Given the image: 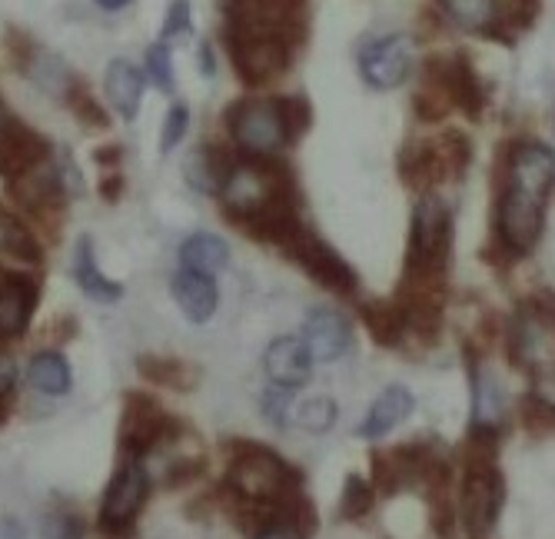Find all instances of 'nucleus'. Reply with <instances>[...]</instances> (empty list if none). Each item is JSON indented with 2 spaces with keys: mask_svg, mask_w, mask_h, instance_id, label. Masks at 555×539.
<instances>
[{
  "mask_svg": "<svg viewBox=\"0 0 555 539\" xmlns=\"http://www.w3.org/2000/svg\"><path fill=\"white\" fill-rule=\"evenodd\" d=\"M555 187V151L539 140L516 143L506 157V180L495 207V251L522 260L535 251L545 227V204Z\"/></svg>",
  "mask_w": 555,
  "mask_h": 539,
  "instance_id": "obj_1",
  "label": "nucleus"
},
{
  "mask_svg": "<svg viewBox=\"0 0 555 539\" xmlns=\"http://www.w3.org/2000/svg\"><path fill=\"white\" fill-rule=\"evenodd\" d=\"M227 493L246 503H273L289 489L302 486V473L289 466L276 450L249 439L230 444V466H227Z\"/></svg>",
  "mask_w": 555,
  "mask_h": 539,
  "instance_id": "obj_2",
  "label": "nucleus"
},
{
  "mask_svg": "<svg viewBox=\"0 0 555 539\" xmlns=\"http://www.w3.org/2000/svg\"><path fill=\"white\" fill-rule=\"evenodd\" d=\"M223 47L233 64V74L246 87H267V84L280 80L293 64V47L283 37L267 34L260 27H249L233 17H227Z\"/></svg>",
  "mask_w": 555,
  "mask_h": 539,
  "instance_id": "obj_3",
  "label": "nucleus"
},
{
  "mask_svg": "<svg viewBox=\"0 0 555 539\" xmlns=\"http://www.w3.org/2000/svg\"><path fill=\"white\" fill-rule=\"evenodd\" d=\"M452 254V214L436 197L423 193V201L410 220V251H406V273L402 277H446Z\"/></svg>",
  "mask_w": 555,
  "mask_h": 539,
  "instance_id": "obj_4",
  "label": "nucleus"
},
{
  "mask_svg": "<svg viewBox=\"0 0 555 539\" xmlns=\"http://www.w3.org/2000/svg\"><path fill=\"white\" fill-rule=\"evenodd\" d=\"M502 503H506V479L495 460H466L463 493H460V526L469 539H489Z\"/></svg>",
  "mask_w": 555,
  "mask_h": 539,
  "instance_id": "obj_5",
  "label": "nucleus"
},
{
  "mask_svg": "<svg viewBox=\"0 0 555 539\" xmlns=\"http://www.w3.org/2000/svg\"><path fill=\"white\" fill-rule=\"evenodd\" d=\"M173 436H177V420L164 410V403L143 394V389H130L124 397L120 433H117L124 460H143Z\"/></svg>",
  "mask_w": 555,
  "mask_h": 539,
  "instance_id": "obj_6",
  "label": "nucleus"
},
{
  "mask_svg": "<svg viewBox=\"0 0 555 539\" xmlns=\"http://www.w3.org/2000/svg\"><path fill=\"white\" fill-rule=\"evenodd\" d=\"M223 120L243 157H276L286 146L273 97H243V101L230 104Z\"/></svg>",
  "mask_w": 555,
  "mask_h": 539,
  "instance_id": "obj_7",
  "label": "nucleus"
},
{
  "mask_svg": "<svg viewBox=\"0 0 555 539\" xmlns=\"http://www.w3.org/2000/svg\"><path fill=\"white\" fill-rule=\"evenodd\" d=\"M146 500H150V473L140 466V460H124L107 486L104 503H100L96 529L107 539H130Z\"/></svg>",
  "mask_w": 555,
  "mask_h": 539,
  "instance_id": "obj_8",
  "label": "nucleus"
},
{
  "mask_svg": "<svg viewBox=\"0 0 555 539\" xmlns=\"http://www.w3.org/2000/svg\"><path fill=\"white\" fill-rule=\"evenodd\" d=\"M289 264H296L310 280H317L323 290L339 293V297H352L360 290V277L352 270L326 240H320L310 227H302L286 247L280 251Z\"/></svg>",
  "mask_w": 555,
  "mask_h": 539,
  "instance_id": "obj_9",
  "label": "nucleus"
},
{
  "mask_svg": "<svg viewBox=\"0 0 555 539\" xmlns=\"http://www.w3.org/2000/svg\"><path fill=\"white\" fill-rule=\"evenodd\" d=\"M423 84L439 87L452 101V107H460L473 120H479L486 111L489 90H486L482 77L476 74V67L466 54H433V57H426Z\"/></svg>",
  "mask_w": 555,
  "mask_h": 539,
  "instance_id": "obj_10",
  "label": "nucleus"
},
{
  "mask_svg": "<svg viewBox=\"0 0 555 539\" xmlns=\"http://www.w3.org/2000/svg\"><path fill=\"white\" fill-rule=\"evenodd\" d=\"M227 17L283 37L293 51L310 37V0H243Z\"/></svg>",
  "mask_w": 555,
  "mask_h": 539,
  "instance_id": "obj_11",
  "label": "nucleus"
},
{
  "mask_svg": "<svg viewBox=\"0 0 555 539\" xmlns=\"http://www.w3.org/2000/svg\"><path fill=\"white\" fill-rule=\"evenodd\" d=\"M360 70L370 87L392 90L406 84L413 74V40L406 34H389L376 37L360 51Z\"/></svg>",
  "mask_w": 555,
  "mask_h": 539,
  "instance_id": "obj_12",
  "label": "nucleus"
},
{
  "mask_svg": "<svg viewBox=\"0 0 555 539\" xmlns=\"http://www.w3.org/2000/svg\"><path fill=\"white\" fill-rule=\"evenodd\" d=\"M302 343L313 363H336L352 350V323L333 307H313L302 320Z\"/></svg>",
  "mask_w": 555,
  "mask_h": 539,
  "instance_id": "obj_13",
  "label": "nucleus"
},
{
  "mask_svg": "<svg viewBox=\"0 0 555 539\" xmlns=\"http://www.w3.org/2000/svg\"><path fill=\"white\" fill-rule=\"evenodd\" d=\"M47 161H50V140L34 127H27L24 120L11 117L8 130L0 133V174L14 180L37 170Z\"/></svg>",
  "mask_w": 555,
  "mask_h": 539,
  "instance_id": "obj_14",
  "label": "nucleus"
},
{
  "mask_svg": "<svg viewBox=\"0 0 555 539\" xmlns=\"http://www.w3.org/2000/svg\"><path fill=\"white\" fill-rule=\"evenodd\" d=\"M40 286L30 273H8L0 283V339L24 336L34 323Z\"/></svg>",
  "mask_w": 555,
  "mask_h": 539,
  "instance_id": "obj_15",
  "label": "nucleus"
},
{
  "mask_svg": "<svg viewBox=\"0 0 555 539\" xmlns=\"http://www.w3.org/2000/svg\"><path fill=\"white\" fill-rule=\"evenodd\" d=\"M263 370L273 386L299 389V386H307L313 373V357L307 350V343H302V336H276L263 354Z\"/></svg>",
  "mask_w": 555,
  "mask_h": 539,
  "instance_id": "obj_16",
  "label": "nucleus"
},
{
  "mask_svg": "<svg viewBox=\"0 0 555 539\" xmlns=\"http://www.w3.org/2000/svg\"><path fill=\"white\" fill-rule=\"evenodd\" d=\"M170 290H173V300L177 307L183 310V317L196 326H204L217 307H220V290H217V280L207 277V273H196V270H177L173 280H170Z\"/></svg>",
  "mask_w": 555,
  "mask_h": 539,
  "instance_id": "obj_17",
  "label": "nucleus"
},
{
  "mask_svg": "<svg viewBox=\"0 0 555 539\" xmlns=\"http://www.w3.org/2000/svg\"><path fill=\"white\" fill-rule=\"evenodd\" d=\"M413 410H416V397L410 394L406 386L392 383V386H386L383 394L373 400V407H370V413H366V420L360 423L357 433L363 439H379V436H386L396 426L406 423L413 416Z\"/></svg>",
  "mask_w": 555,
  "mask_h": 539,
  "instance_id": "obj_18",
  "label": "nucleus"
},
{
  "mask_svg": "<svg viewBox=\"0 0 555 539\" xmlns=\"http://www.w3.org/2000/svg\"><path fill=\"white\" fill-rule=\"evenodd\" d=\"M233 167H236V157L223 143H204L186 157V180L199 193H220Z\"/></svg>",
  "mask_w": 555,
  "mask_h": 539,
  "instance_id": "obj_19",
  "label": "nucleus"
},
{
  "mask_svg": "<svg viewBox=\"0 0 555 539\" xmlns=\"http://www.w3.org/2000/svg\"><path fill=\"white\" fill-rule=\"evenodd\" d=\"M360 320L376 347H386V350L399 347V343L410 336L406 313H402L396 297L392 300H360Z\"/></svg>",
  "mask_w": 555,
  "mask_h": 539,
  "instance_id": "obj_20",
  "label": "nucleus"
},
{
  "mask_svg": "<svg viewBox=\"0 0 555 539\" xmlns=\"http://www.w3.org/2000/svg\"><path fill=\"white\" fill-rule=\"evenodd\" d=\"M104 90H107V101L114 104V111L130 124L137 117V111H140L146 77L130 61H111V67L104 74Z\"/></svg>",
  "mask_w": 555,
  "mask_h": 539,
  "instance_id": "obj_21",
  "label": "nucleus"
},
{
  "mask_svg": "<svg viewBox=\"0 0 555 539\" xmlns=\"http://www.w3.org/2000/svg\"><path fill=\"white\" fill-rule=\"evenodd\" d=\"M74 280H77V286L87 293L90 300H100V304H114V300H120L124 293H127L124 283H117V280H111V277L100 273L96 254H93V240H90V236H80V240H77Z\"/></svg>",
  "mask_w": 555,
  "mask_h": 539,
  "instance_id": "obj_22",
  "label": "nucleus"
},
{
  "mask_svg": "<svg viewBox=\"0 0 555 539\" xmlns=\"http://www.w3.org/2000/svg\"><path fill=\"white\" fill-rule=\"evenodd\" d=\"M399 177L410 190H420V193H429L433 187L446 183V170L439 164V154L433 140L426 143H410L406 151L399 154Z\"/></svg>",
  "mask_w": 555,
  "mask_h": 539,
  "instance_id": "obj_23",
  "label": "nucleus"
},
{
  "mask_svg": "<svg viewBox=\"0 0 555 539\" xmlns=\"http://www.w3.org/2000/svg\"><path fill=\"white\" fill-rule=\"evenodd\" d=\"M473 426L479 433H502V413H506V394L495 376L482 373L479 367H473Z\"/></svg>",
  "mask_w": 555,
  "mask_h": 539,
  "instance_id": "obj_24",
  "label": "nucleus"
},
{
  "mask_svg": "<svg viewBox=\"0 0 555 539\" xmlns=\"http://www.w3.org/2000/svg\"><path fill=\"white\" fill-rule=\"evenodd\" d=\"M230 264V247L227 240L217 236V233H193L183 240L180 247V267L183 270H196V273H220L223 267Z\"/></svg>",
  "mask_w": 555,
  "mask_h": 539,
  "instance_id": "obj_25",
  "label": "nucleus"
},
{
  "mask_svg": "<svg viewBox=\"0 0 555 539\" xmlns=\"http://www.w3.org/2000/svg\"><path fill=\"white\" fill-rule=\"evenodd\" d=\"M27 380L34 389H40V394L47 397H64L70 394L74 386V370H70V360L57 350H43L30 360L27 367Z\"/></svg>",
  "mask_w": 555,
  "mask_h": 539,
  "instance_id": "obj_26",
  "label": "nucleus"
},
{
  "mask_svg": "<svg viewBox=\"0 0 555 539\" xmlns=\"http://www.w3.org/2000/svg\"><path fill=\"white\" fill-rule=\"evenodd\" d=\"M442 8L463 30L482 34V37H492V30L499 24L495 0H442Z\"/></svg>",
  "mask_w": 555,
  "mask_h": 539,
  "instance_id": "obj_27",
  "label": "nucleus"
},
{
  "mask_svg": "<svg viewBox=\"0 0 555 539\" xmlns=\"http://www.w3.org/2000/svg\"><path fill=\"white\" fill-rule=\"evenodd\" d=\"M137 370L146 376V380H154L160 386H173V389H190L196 373L177 360V357H167V354H146V357H137Z\"/></svg>",
  "mask_w": 555,
  "mask_h": 539,
  "instance_id": "obj_28",
  "label": "nucleus"
},
{
  "mask_svg": "<svg viewBox=\"0 0 555 539\" xmlns=\"http://www.w3.org/2000/svg\"><path fill=\"white\" fill-rule=\"evenodd\" d=\"M433 146H436L439 164H442V170H446V183L460 180V177L469 170L473 143H469L466 133H460V130H446V133H439V137L433 140Z\"/></svg>",
  "mask_w": 555,
  "mask_h": 539,
  "instance_id": "obj_29",
  "label": "nucleus"
},
{
  "mask_svg": "<svg viewBox=\"0 0 555 539\" xmlns=\"http://www.w3.org/2000/svg\"><path fill=\"white\" fill-rule=\"evenodd\" d=\"M373 506H376V486L370 479H363L360 473H349L343 483V493H339V519H346V523L363 519V516H370Z\"/></svg>",
  "mask_w": 555,
  "mask_h": 539,
  "instance_id": "obj_30",
  "label": "nucleus"
},
{
  "mask_svg": "<svg viewBox=\"0 0 555 539\" xmlns=\"http://www.w3.org/2000/svg\"><path fill=\"white\" fill-rule=\"evenodd\" d=\"M273 101H276V111H280V124H283L286 143H296L302 133L313 127V104H310V97H302V93H283V97H273Z\"/></svg>",
  "mask_w": 555,
  "mask_h": 539,
  "instance_id": "obj_31",
  "label": "nucleus"
},
{
  "mask_svg": "<svg viewBox=\"0 0 555 539\" xmlns=\"http://www.w3.org/2000/svg\"><path fill=\"white\" fill-rule=\"evenodd\" d=\"M64 101H67L70 114H74L83 127H90V130H107V127H111V114H107L104 104H100L96 97L87 90L83 80H70V87H67V93H64Z\"/></svg>",
  "mask_w": 555,
  "mask_h": 539,
  "instance_id": "obj_32",
  "label": "nucleus"
},
{
  "mask_svg": "<svg viewBox=\"0 0 555 539\" xmlns=\"http://www.w3.org/2000/svg\"><path fill=\"white\" fill-rule=\"evenodd\" d=\"M0 243H4V251L21 264H40L43 260L40 240L17 217H8L4 223H0Z\"/></svg>",
  "mask_w": 555,
  "mask_h": 539,
  "instance_id": "obj_33",
  "label": "nucleus"
},
{
  "mask_svg": "<svg viewBox=\"0 0 555 539\" xmlns=\"http://www.w3.org/2000/svg\"><path fill=\"white\" fill-rule=\"evenodd\" d=\"M336 403L330 397H313V400H302L293 407V423L302 426V429H310V433H326L336 426Z\"/></svg>",
  "mask_w": 555,
  "mask_h": 539,
  "instance_id": "obj_34",
  "label": "nucleus"
},
{
  "mask_svg": "<svg viewBox=\"0 0 555 539\" xmlns=\"http://www.w3.org/2000/svg\"><path fill=\"white\" fill-rule=\"evenodd\" d=\"M146 80L157 84V90H164V93H173V87H177V80H173V57H170V47L164 40L146 47Z\"/></svg>",
  "mask_w": 555,
  "mask_h": 539,
  "instance_id": "obj_35",
  "label": "nucleus"
},
{
  "mask_svg": "<svg viewBox=\"0 0 555 539\" xmlns=\"http://www.w3.org/2000/svg\"><path fill=\"white\" fill-rule=\"evenodd\" d=\"M87 523L74 510H50L43 516V539H83Z\"/></svg>",
  "mask_w": 555,
  "mask_h": 539,
  "instance_id": "obj_36",
  "label": "nucleus"
},
{
  "mask_svg": "<svg viewBox=\"0 0 555 539\" xmlns=\"http://www.w3.org/2000/svg\"><path fill=\"white\" fill-rule=\"evenodd\" d=\"M413 111H416V117H420L423 124H436V120H442V117L452 111V101H449V97H446L439 87L423 84V87L416 90V97H413Z\"/></svg>",
  "mask_w": 555,
  "mask_h": 539,
  "instance_id": "obj_37",
  "label": "nucleus"
},
{
  "mask_svg": "<svg viewBox=\"0 0 555 539\" xmlns=\"http://www.w3.org/2000/svg\"><path fill=\"white\" fill-rule=\"evenodd\" d=\"M293 407H296L293 403V389H286V386H270L263 394V403H260L263 416L280 429L293 423Z\"/></svg>",
  "mask_w": 555,
  "mask_h": 539,
  "instance_id": "obj_38",
  "label": "nucleus"
},
{
  "mask_svg": "<svg viewBox=\"0 0 555 539\" xmlns=\"http://www.w3.org/2000/svg\"><path fill=\"white\" fill-rule=\"evenodd\" d=\"M186 127H190V107L183 101H177L167 111V120H164V130H160V151L164 154H170L173 146L186 137Z\"/></svg>",
  "mask_w": 555,
  "mask_h": 539,
  "instance_id": "obj_39",
  "label": "nucleus"
},
{
  "mask_svg": "<svg viewBox=\"0 0 555 539\" xmlns=\"http://www.w3.org/2000/svg\"><path fill=\"white\" fill-rule=\"evenodd\" d=\"M190 27H193V17H190V0H170L167 17H164V27H160L164 43H167V40H173V37H183Z\"/></svg>",
  "mask_w": 555,
  "mask_h": 539,
  "instance_id": "obj_40",
  "label": "nucleus"
},
{
  "mask_svg": "<svg viewBox=\"0 0 555 539\" xmlns=\"http://www.w3.org/2000/svg\"><path fill=\"white\" fill-rule=\"evenodd\" d=\"M199 473H204V460H196V457L177 460V463L167 470V486H186V483H193Z\"/></svg>",
  "mask_w": 555,
  "mask_h": 539,
  "instance_id": "obj_41",
  "label": "nucleus"
},
{
  "mask_svg": "<svg viewBox=\"0 0 555 539\" xmlns=\"http://www.w3.org/2000/svg\"><path fill=\"white\" fill-rule=\"evenodd\" d=\"M14 386H17V363L11 354L0 350V397H14Z\"/></svg>",
  "mask_w": 555,
  "mask_h": 539,
  "instance_id": "obj_42",
  "label": "nucleus"
},
{
  "mask_svg": "<svg viewBox=\"0 0 555 539\" xmlns=\"http://www.w3.org/2000/svg\"><path fill=\"white\" fill-rule=\"evenodd\" d=\"M96 190H100V197H104L107 204H117L124 197V177L120 174H104L96 183Z\"/></svg>",
  "mask_w": 555,
  "mask_h": 539,
  "instance_id": "obj_43",
  "label": "nucleus"
},
{
  "mask_svg": "<svg viewBox=\"0 0 555 539\" xmlns=\"http://www.w3.org/2000/svg\"><path fill=\"white\" fill-rule=\"evenodd\" d=\"M120 157H124V151H120V143H107V146H96L93 151V161L100 164V167H117L120 164Z\"/></svg>",
  "mask_w": 555,
  "mask_h": 539,
  "instance_id": "obj_44",
  "label": "nucleus"
},
{
  "mask_svg": "<svg viewBox=\"0 0 555 539\" xmlns=\"http://www.w3.org/2000/svg\"><path fill=\"white\" fill-rule=\"evenodd\" d=\"M199 70H204L207 77H214V51H210V43H199Z\"/></svg>",
  "mask_w": 555,
  "mask_h": 539,
  "instance_id": "obj_45",
  "label": "nucleus"
},
{
  "mask_svg": "<svg viewBox=\"0 0 555 539\" xmlns=\"http://www.w3.org/2000/svg\"><path fill=\"white\" fill-rule=\"evenodd\" d=\"M93 4H96L100 11H111V14H114V11H127V8L133 4V0H93Z\"/></svg>",
  "mask_w": 555,
  "mask_h": 539,
  "instance_id": "obj_46",
  "label": "nucleus"
},
{
  "mask_svg": "<svg viewBox=\"0 0 555 539\" xmlns=\"http://www.w3.org/2000/svg\"><path fill=\"white\" fill-rule=\"evenodd\" d=\"M11 410H14V407H11V397H0V426H4V423L11 420Z\"/></svg>",
  "mask_w": 555,
  "mask_h": 539,
  "instance_id": "obj_47",
  "label": "nucleus"
},
{
  "mask_svg": "<svg viewBox=\"0 0 555 539\" xmlns=\"http://www.w3.org/2000/svg\"><path fill=\"white\" fill-rule=\"evenodd\" d=\"M8 124H11V114L4 111V101H0V133L8 130Z\"/></svg>",
  "mask_w": 555,
  "mask_h": 539,
  "instance_id": "obj_48",
  "label": "nucleus"
},
{
  "mask_svg": "<svg viewBox=\"0 0 555 539\" xmlns=\"http://www.w3.org/2000/svg\"><path fill=\"white\" fill-rule=\"evenodd\" d=\"M8 217H11V214H8V210H4V207H0V223H4V220H8Z\"/></svg>",
  "mask_w": 555,
  "mask_h": 539,
  "instance_id": "obj_49",
  "label": "nucleus"
},
{
  "mask_svg": "<svg viewBox=\"0 0 555 539\" xmlns=\"http://www.w3.org/2000/svg\"><path fill=\"white\" fill-rule=\"evenodd\" d=\"M4 277H8V273H4V270H0V283H4Z\"/></svg>",
  "mask_w": 555,
  "mask_h": 539,
  "instance_id": "obj_50",
  "label": "nucleus"
},
{
  "mask_svg": "<svg viewBox=\"0 0 555 539\" xmlns=\"http://www.w3.org/2000/svg\"><path fill=\"white\" fill-rule=\"evenodd\" d=\"M552 127H555V107H552Z\"/></svg>",
  "mask_w": 555,
  "mask_h": 539,
  "instance_id": "obj_51",
  "label": "nucleus"
}]
</instances>
